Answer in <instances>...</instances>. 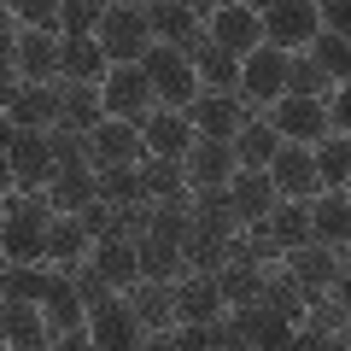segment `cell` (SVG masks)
Instances as JSON below:
<instances>
[{"instance_id": "5bb4252c", "label": "cell", "mask_w": 351, "mask_h": 351, "mask_svg": "<svg viewBox=\"0 0 351 351\" xmlns=\"http://www.w3.org/2000/svg\"><path fill=\"white\" fill-rule=\"evenodd\" d=\"M281 269H287V276L304 287V299H311V293H328L339 276H346V252H328V246H316V240H311V246L281 252Z\"/></svg>"}, {"instance_id": "cb8c5ba5", "label": "cell", "mask_w": 351, "mask_h": 351, "mask_svg": "<svg viewBox=\"0 0 351 351\" xmlns=\"http://www.w3.org/2000/svg\"><path fill=\"white\" fill-rule=\"evenodd\" d=\"M88 269H94L112 293H129L141 281L135 276V246H129V240H94V246H88Z\"/></svg>"}, {"instance_id": "b9f144b4", "label": "cell", "mask_w": 351, "mask_h": 351, "mask_svg": "<svg viewBox=\"0 0 351 351\" xmlns=\"http://www.w3.org/2000/svg\"><path fill=\"white\" fill-rule=\"evenodd\" d=\"M211 281H217V293H223L228 311H240V304H258V293H263V269H252V263H223Z\"/></svg>"}, {"instance_id": "52a82bcc", "label": "cell", "mask_w": 351, "mask_h": 351, "mask_svg": "<svg viewBox=\"0 0 351 351\" xmlns=\"http://www.w3.org/2000/svg\"><path fill=\"white\" fill-rule=\"evenodd\" d=\"M281 76H287V53L276 47H252L246 59H240V88H234V100L246 106V112H269V106L281 100Z\"/></svg>"}, {"instance_id": "f6af8a7d", "label": "cell", "mask_w": 351, "mask_h": 351, "mask_svg": "<svg viewBox=\"0 0 351 351\" xmlns=\"http://www.w3.org/2000/svg\"><path fill=\"white\" fill-rule=\"evenodd\" d=\"M100 12H106V6H94V0H71V6H59V36L64 41H94Z\"/></svg>"}, {"instance_id": "30bf717a", "label": "cell", "mask_w": 351, "mask_h": 351, "mask_svg": "<svg viewBox=\"0 0 351 351\" xmlns=\"http://www.w3.org/2000/svg\"><path fill=\"white\" fill-rule=\"evenodd\" d=\"M82 334H88V346H94V351H141L147 328L135 322V311H129L123 299H112V304H100V311H88Z\"/></svg>"}, {"instance_id": "ba28073f", "label": "cell", "mask_w": 351, "mask_h": 351, "mask_svg": "<svg viewBox=\"0 0 351 351\" xmlns=\"http://www.w3.org/2000/svg\"><path fill=\"white\" fill-rule=\"evenodd\" d=\"M205 41L223 47L228 59H246L252 47H263L258 6H205Z\"/></svg>"}, {"instance_id": "94428289", "label": "cell", "mask_w": 351, "mask_h": 351, "mask_svg": "<svg viewBox=\"0 0 351 351\" xmlns=\"http://www.w3.org/2000/svg\"><path fill=\"white\" fill-rule=\"evenodd\" d=\"M6 269H12V263H6V258H0V287H6Z\"/></svg>"}, {"instance_id": "11a10c76", "label": "cell", "mask_w": 351, "mask_h": 351, "mask_svg": "<svg viewBox=\"0 0 351 351\" xmlns=\"http://www.w3.org/2000/svg\"><path fill=\"white\" fill-rule=\"evenodd\" d=\"M18 88H24V82H18V71H0V112L18 100Z\"/></svg>"}, {"instance_id": "e0dca14e", "label": "cell", "mask_w": 351, "mask_h": 351, "mask_svg": "<svg viewBox=\"0 0 351 351\" xmlns=\"http://www.w3.org/2000/svg\"><path fill=\"white\" fill-rule=\"evenodd\" d=\"M147 152H141V129L135 123H117V117H106L94 135H88V170H112V164H141Z\"/></svg>"}, {"instance_id": "7dc6e473", "label": "cell", "mask_w": 351, "mask_h": 351, "mask_svg": "<svg viewBox=\"0 0 351 351\" xmlns=\"http://www.w3.org/2000/svg\"><path fill=\"white\" fill-rule=\"evenodd\" d=\"M71 293H76V304H82V311H100V304H112V299H117V293L106 287V281L94 276L88 263H82V269H71Z\"/></svg>"}, {"instance_id": "c3c4849f", "label": "cell", "mask_w": 351, "mask_h": 351, "mask_svg": "<svg viewBox=\"0 0 351 351\" xmlns=\"http://www.w3.org/2000/svg\"><path fill=\"white\" fill-rule=\"evenodd\" d=\"M12 18L24 29H41V36H59V6L53 0H24V6H12Z\"/></svg>"}, {"instance_id": "4dcf8cb0", "label": "cell", "mask_w": 351, "mask_h": 351, "mask_svg": "<svg viewBox=\"0 0 351 351\" xmlns=\"http://www.w3.org/2000/svg\"><path fill=\"white\" fill-rule=\"evenodd\" d=\"M311 164H316V188H322V193H346V182H351V141L346 135L316 141Z\"/></svg>"}, {"instance_id": "9a60e30c", "label": "cell", "mask_w": 351, "mask_h": 351, "mask_svg": "<svg viewBox=\"0 0 351 351\" xmlns=\"http://www.w3.org/2000/svg\"><path fill=\"white\" fill-rule=\"evenodd\" d=\"M182 182H188V193L228 188V182H234V147H228V141H193L188 158H182Z\"/></svg>"}, {"instance_id": "ffe728a7", "label": "cell", "mask_w": 351, "mask_h": 351, "mask_svg": "<svg viewBox=\"0 0 351 351\" xmlns=\"http://www.w3.org/2000/svg\"><path fill=\"white\" fill-rule=\"evenodd\" d=\"M228 205H234L240 228H258L281 199H276V188H269V176H263V170H234V182H228Z\"/></svg>"}, {"instance_id": "816d5d0a", "label": "cell", "mask_w": 351, "mask_h": 351, "mask_svg": "<svg viewBox=\"0 0 351 351\" xmlns=\"http://www.w3.org/2000/svg\"><path fill=\"white\" fill-rule=\"evenodd\" d=\"M76 228H82L88 240H106V234H112V205H100V199H94L88 211H76Z\"/></svg>"}, {"instance_id": "e575fe53", "label": "cell", "mask_w": 351, "mask_h": 351, "mask_svg": "<svg viewBox=\"0 0 351 351\" xmlns=\"http://www.w3.org/2000/svg\"><path fill=\"white\" fill-rule=\"evenodd\" d=\"M193 76H199V94H234L240 88V59H228L223 47L205 41V47L193 53Z\"/></svg>"}, {"instance_id": "7402d4cb", "label": "cell", "mask_w": 351, "mask_h": 351, "mask_svg": "<svg viewBox=\"0 0 351 351\" xmlns=\"http://www.w3.org/2000/svg\"><path fill=\"white\" fill-rule=\"evenodd\" d=\"M311 240L328 252H346V240H351V199L346 193H316L311 199Z\"/></svg>"}, {"instance_id": "2e32d148", "label": "cell", "mask_w": 351, "mask_h": 351, "mask_svg": "<svg viewBox=\"0 0 351 351\" xmlns=\"http://www.w3.org/2000/svg\"><path fill=\"white\" fill-rule=\"evenodd\" d=\"M269 188H276V199H316V164H311V147H287L281 141V152L269 158Z\"/></svg>"}, {"instance_id": "d6986e66", "label": "cell", "mask_w": 351, "mask_h": 351, "mask_svg": "<svg viewBox=\"0 0 351 351\" xmlns=\"http://www.w3.org/2000/svg\"><path fill=\"white\" fill-rule=\"evenodd\" d=\"M217 316H228V304H223L211 276H182L176 281V328H211Z\"/></svg>"}, {"instance_id": "5b68a950", "label": "cell", "mask_w": 351, "mask_h": 351, "mask_svg": "<svg viewBox=\"0 0 351 351\" xmlns=\"http://www.w3.org/2000/svg\"><path fill=\"white\" fill-rule=\"evenodd\" d=\"M258 29H263V47L276 53H304L316 36V6H304V0H276V6H258Z\"/></svg>"}, {"instance_id": "6125c7cd", "label": "cell", "mask_w": 351, "mask_h": 351, "mask_svg": "<svg viewBox=\"0 0 351 351\" xmlns=\"http://www.w3.org/2000/svg\"><path fill=\"white\" fill-rule=\"evenodd\" d=\"M0 223H6V211H0Z\"/></svg>"}, {"instance_id": "8d00e7d4", "label": "cell", "mask_w": 351, "mask_h": 351, "mask_svg": "<svg viewBox=\"0 0 351 351\" xmlns=\"http://www.w3.org/2000/svg\"><path fill=\"white\" fill-rule=\"evenodd\" d=\"M135 176H141V199H147V205H164V199H176V193H188L176 158H141Z\"/></svg>"}, {"instance_id": "9f6ffc18", "label": "cell", "mask_w": 351, "mask_h": 351, "mask_svg": "<svg viewBox=\"0 0 351 351\" xmlns=\"http://www.w3.org/2000/svg\"><path fill=\"white\" fill-rule=\"evenodd\" d=\"M12 193H18V182H12V164H6V152H0V205L12 199Z\"/></svg>"}, {"instance_id": "ab89813d", "label": "cell", "mask_w": 351, "mask_h": 351, "mask_svg": "<svg viewBox=\"0 0 351 351\" xmlns=\"http://www.w3.org/2000/svg\"><path fill=\"white\" fill-rule=\"evenodd\" d=\"M228 263V240L205 234V228H188V240H182V276H217Z\"/></svg>"}, {"instance_id": "9c48e42d", "label": "cell", "mask_w": 351, "mask_h": 351, "mask_svg": "<svg viewBox=\"0 0 351 351\" xmlns=\"http://www.w3.org/2000/svg\"><path fill=\"white\" fill-rule=\"evenodd\" d=\"M263 123L276 129V141H287V147H316V141H328V123H322V100H293V94H281L269 112H258Z\"/></svg>"}, {"instance_id": "ac0fdd59", "label": "cell", "mask_w": 351, "mask_h": 351, "mask_svg": "<svg viewBox=\"0 0 351 351\" xmlns=\"http://www.w3.org/2000/svg\"><path fill=\"white\" fill-rule=\"evenodd\" d=\"M0 346H12V351H53V334H47L41 304L0 299Z\"/></svg>"}, {"instance_id": "484cf974", "label": "cell", "mask_w": 351, "mask_h": 351, "mask_svg": "<svg viewBox=\"0 0 351 351\" xmlns=\"http://www.w3.org/2000/svg\"><path fill=\"white\" fill-rule=\"evenodd\" d=\"M228 316L240 322V334H246L252 351H287V339H293V322H287V316L263 311V304H240V311H228Z\"/></svg>"}, {"instance_id": "74e56055", "label": "cell", "mask_w": 351, "mask_h": 351, "mask_svg": "<svg viewBox=\"0 0 351 351\" xmlns=\"http://www.w3.org/2000/svg\"><path fill=\"white\" fill-rule=\"evenodd\" d=\"M258 304H263V311H276V316H287L293 328L304 322V287L287 276V269H263V293H258Z\"/></svg>"}, {"instance_id": "7c38bea8", "label": "cell", "mask_w": 351, "mask_h": 351, "mask_svg": "<svg viewBox=\"0 0 351 351\" xmlns=\"http://www.w3.org/2000/svg\"><path fill=\"white\" fill-rule=\"evenodd\" d=\"M6 164H12L18 193H47V182L59 176V164H53V152H47V135H29V129H18V135H12Z\"/></svg>"}, {"instance_id": "4316f807", "label": "cell", "mask_w": 351, "mask_h": 351, "mask_svg": "<svg viewBox=\"0 0 351 351\" xmlns=\"http://www.w3.org/2000/svg\"><path fill=\"white\" fill-rule=\"evenodd\" d=\"M41 199H47L53 217H76V211H88V205H94V170H88V164L59 170V176L47 182V193H41Z\"/></svg>"}, {"instance_id": "3957f363", "label": "cell", "mask_w": 351, "mask_h": 351, "mask_svg": "<svg viewBox=\"0 0 351 351\" xmlns=\"http://www.w3.org/2000/svg\"><path fill=\"white\" fill-rule=\"evenodd\" d=\"M94 41H100L106 64H141V59H147V47H152L147 12H141V6H106Z\"/></svg>"}, {"instance_id": "d590c367", "label": "cell", "mask_w": 351, "mask_h": 351, "mask_svg": "<svg viewBox=\"0 0 351 351\" xmlns=\"http://www.w3.org/2000/svg\"><path fill=\"white\" fill-rule=\"evenodd\" d=\"M304 59H311L316 71L328 76V88H346V76H351V41H346V36H328V29H316L311 47H304Z\"/></svg>"}, {"instance_id": "6f0895ef", "label": "cell", "mask_w": 351, "mask_h": 351, "mask_svg": "<svg viewBox=\"0 0 351 351\" xmlns=\"http://www.w3.org/2000/svg\"><path fill=\"white\" fill-rule=\"evenodd\" d=\"M141 351H176V328H170V334H147Z\"/></svg>"}, {"instance_id": "be15d7a7", "label": "cell", "mask_w": 351, "mask_h": 351, "mask_svg": "<svg viewBox=\"0 0 351 351\" xmlns=\"http://www.w3.org/2000/svg\"><path fill=\"white\" fill-rule=\"evenodd\" d=\"M0 351H12V346H0Z\"/></svg>"}, {"instance_id": "91938a15", "label": "cell", "mask_w": 351, "mask_h": 351, "mask_svg": "<svg viewBox=\"0 0 351 351\" xmlns=\"http://www.w3.org/2000/svg\"><path fill=\"white\" fill-rule=\"evenodd\" d=\"M12 135H18V129H12V117H6V112H0V152H6V147H12Z\"/></svg>"}, {"instance_id": "f546056e", "label": "cell", "mask_w": 351, "mask_h": 351, "mask_svg": "<svg viewBox=\"0 0 351 351\" xmlns=\"http://www.w3.org/2000/svg\"><path fill=\"white\" fill-rule=\"evenodd\" d=\"M263 234L276 240L281 252H293V246H311V199H281L276 211L263 217Z\"/></svg>"}, {"instance_id": "f1b7e54d", "label": "cell", "mask_w": 351, "mask_h": 351, "mask_svg": "<svg viewBox=\"0 0 351 351\" xmlns=\"http://www.w3.org/2000/svg\"><path fill=\"white\" fill-rule=\"evenodd\" d=\"M100 123H106L100 88H71V82H59V129H71V135H94Z\"/></svg>"}, {"instance_id": "f35d334b", "label": "cell", "mask_w": 351, "mask_h": 351, "mask_svg": "<svg viewBox=\"0 0 351 351\" xmlns=\"http://www.w3.org/2000/svg\"><path fill=\"white\" fill-rule=\"evenodd\" d=\"M135 276L141 281H164V287H176L182 281V252L164 246V240H135Z\"/></svg>"}, {"instance_id": "7bdbcfd3", "label": "cell", "mask_w": 351, "mask_h": 351, "mask_svg": "<svg viewBox=\"0 0 351 351\" xmlns=\"http://www.w3.org/2000/svg\"><path fill=\"white\" fill-rule=\"evenodd\" d=\"M94 199L112 205V211L135 205V199H141V176H135V164H112V170H94Z\"/></svg>"}, {"instance_id": "836d02e7", "label": "cell", "mask_w": 351, "mask_h": 351, "mask_svg": "<svg viewBox=\"0 0 351 351\" xmlns=\"http://www.w3.org/2000/svg\"><path fill=\"white\" fill-rule=\"evenodd\" d=\"M228 147H234V170H269V158L281 152V141H276V129L263 123V117H252Z\"/></svg>"}, {"instance_id": "4fadbf2b", "label": "cell", "mask_w": 351, "mask_h": 351, "mask_svg": "<svg viewBox=\"0 0 351 351\" xmlns=\"http://www.w3.org/2000/svg\"><path fill=\"white\" fill-rule=\"evenodd\" d=\"M252 117H258V112H246L234 94H199V100L188 106V123H193L199 141H234Z\"/></svg>"}, {"instance_id": "bcb514c9", "label": "cell", "mask_w": 351, "mask_h": 351, "mask_svg": "<svg viewBox=\"0 0 351 351\" xmlns=\"http://www.w3.org/2000/svg\"><path fill=\"white\" fill-rule=\"evenodd\" d=\"M47 152L59 170H76V164H88V135H71V129H47Z\"/></svg>"}, {"instance_id": "6da1fadb", "label": "cell", "mask_w": 351, "mask_h": 351, "mask_svg": "<svg viewBox=\"0 0 351 351\" xmlns=\"http://www.w3.org/2000/svg\"><path fill=\"white\" fill-rule=\"evenodd\" d=\"M6 223H0V258L29 269V263H47V228H53V211L41 193H12L0 205Z\"/></svg>"}, {"instance_id": "277c9868", "label": "cell", "mask_w": 351, "mask_h": 351, "mask_svg": "<svg viewBox=\"0 0 351 351\" xmlns=\"http://www.w3.org/2000/svg\"><path fill=\"white\" fill-rule=\"evenodd\" d=\"M147 12V29H152V47H176L182 59L205 47V12L199 6H182V0H152L141 6Z\"/></svg>"}, {"instance_id": "83f0119b", "label": "cell", "mask_w": 351, "mask_h": 351, "mask_svg": "<svg viewBox=\"0 0 351 351\" xmlns=\"http://www.w3.org/2000/svg\"><path fill=\"white\" fill-rule=\"evenodd\" d=\"M88 246H94V240L76 228V217H53V228H47V269H53V276L82 269V263H88Z\"/></svg>"}, {"instance_id": "8992f818", "label": "cell", "mask_w": 351, "mask_h": 351, "mask_svg": "<svg viewBox=\"0 0 351 351\" xmlns=\"http://www.w3.org/2000/svg\"><path fill=\"white\" fill-rule=\"evenodd\" d=\"M100 106L106 117H117V123H141L147 112H158V100H152V82L141 64H112L100 82Z\"/></svg>"}, {"instance_id": "ee69618b", "label": "cell", "mask_w": 351, "mask_h": 351, "mask_svg": "<svg viewBox=\"0 0 351 351\" xmlns=\"http://www.w3.org/2000/svg\"><path fill=\"white\" fill-rule=\"evenodd\" d=\"M47 287H53V269L47 263H29V269H6V287H0V299H18V304H41L47 299Z\"/></svg>"}, {"instance_id": "60d3db41", "label": "cell", "mask_w": 351, "mask_h": 351, "mask_svg": "<svg viewBox=\"0 0 351 351\" xmlns=\"http://www.w3.org/2000/svg\"><path fill=\"white\" fill-rule=\"evenodd\" d=\"M188 228H193V199H188V193H176V199L152 205V228H147L152 240H164V246H176V252H182Z\"/></svg>"}, {"instance_id": "d4e9b609", "label": "cell", "mask_w": 351, "mask_h": 351, "mask_svg": "<svg viewBox=\"0 0 351 351\" xmlns=\"http://www.w3.org/2000/svg\"><path fill=\"white\" fill-rule=\"evenodd\" d=\"M106 53H100V41H59V82H71V88H100L106 82Z\"/></svg>"}, {"instance_id": "1f68e13d", "label": "cell", "mask_w": 351, "mask_h": 351, "mask_svg": "<svg viewBox=\"0 0 351 351\" xmlns=\"http://www.w3.org/2000/svg\"><path fill=\"white\" fill-rule=\"evenodd\" d=\"M188 199H193V228H205V234H217V240L240 234V217H234V205H228V188H199V193H188Z\"/></svg>"}, {"instance_id": "d6a6232c", "label": "cell", "mask_w": 351, "mask_h": 351, "mask_svg": "<svg viewBox=\"0 0 351 351\" xmlns=\"http://www.w3.org/2000/svg\"><path fill=\"white\" fill-rule=\"evenodd\" d=\"M41 316H47V334H53V339H59V334H82L88 311L76 304V293H71V276H53L47 299H41Z\"/></svg>"}, {"instance_id": "681fc988", "label": "cell", "mask_w": 351, "mask_h": 351, "mask_svg": "<svg viewBox=\"0 0 351 351\" xmlns=\"http://www.w3.org/2000/svg\"><path fill=\"white\" fill-rule=\"evenodd\" d=\"M322 123H328V135H346L351 129V94L346 88H328L322 94Z\"/></svg>"}, {"instance_id": "7a4b0ae2", "label": "cell", "mask_w": 351, "mask_h": 351, "mask_svg": "<svg viewBox=\"0 0 351 351\" xmlns=\"http://www.w3.org/2000/svg\"><path fill=\"white\" fill-rule=\"evenodd\" d=\"M141 71H147L152 100H158L164 112H188V106L199 100V76H193V59H182L176 47H147Z\"/></svg>"}, {"instance_id": "603a6c76", "label": "cell", "mask_w": 351, "mask_h": 351, "mask_svg": "<svg viewBox=\"0 0 351 351\" xmlns=\"http://www.w3.org/2000/svg\"><path fill=\"white\" fill-rule=\"evenodd\" d=\"M6 117H12V129H29V135L59 129V82H47V88H18V100L6 106Z\"/></svg>"}, {"instance_id": "44dd1931", "label": "cell", "mask_w": 351, "mask_h": 351, "mask_svg": "<svg viewBox=\"0 0 351 351\" xmlns=\"http://www.w3.org/2000/svg\"><path fill=\"white\" fill-rule=\"evenodd\" d=\"M123 304L135 311V322L147 334H170L176 328V287H164V281H135L123 293Z\"/></svg>"}, {"instance_id": "f5cc1de1", "label": "cell", "mask_w": 351, "mask_h": 351, "mask_svg": "<svg viewBox=\"0 0 351 351\" xmlns=\"http://www.w3.org/2000/svg\"><path fill=\"white\" fill-rule=\"evenodd\" d=\"M12 53H18V18L12 6H0V71H12Z\"/></svg>"}, {"instance_id": "8fae6325", "label": "cell", "mask_w": 351, "mask_h": 351, "mask_svg": "<svg viewBox=\"0 0 351 351\" xmlns=\"http://www.w3.org/2000/svg\"><path fill=\"white\" fill-rule=\"evenodd\" d=\"M135 129H141V152H147V158H176V164L188 158V147L199 141L193 123H188V112H164V106L147 112Z\"/></svg>"}, {"instance_id": "db71d44e", "label": "cell", "mask_w": 351, "mask_h": 351, "mask_svg": "<svg viewBox=\"0 0 351 351\" xmlns=\"http://www.w3.org/2000/svg\"><path fill=\"white\" fill-rule=\"evenodd\" d=\"M176 351H217L211 328H176Z\"/></svg>"}, {"instance_id": "f907efd6", "label": "cell", "mask_w": 351, "mask_h": 351, "mask_svg": "<svg viewBox=\"0 0 351 351\" xmlns=\"http://www.w3.org/2000/svg\"><path fill=\"white\" fill-rule=\"evenodd\" d=\"M287 351H351L346 334H311V328H293Z\"/></svg>"}, {"instance_id": "680465c9", "label": "cell", "mask_w": 351, "mask_h": 351, "mask_svg": "<svg viewBox=\"0 0 351 351\" xmlns=\"http://www.w3.org/2000/svg\"><path fill=\"white\" fill-rule=\"evenodd\" d=\"M53 351H94V346H88V334H59Z\"/></svg>"}]
</instances>
